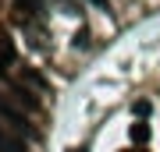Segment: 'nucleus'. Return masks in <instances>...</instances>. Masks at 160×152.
<instances>
[{"mask_svg":"<svg viewBox=\"0 0 160 152\" xmlns=\"http://www.w3.org/2000/svg\"><path fill=\"white\" fill-rule=\"evenodd\" d=\"M39 14H43V0H14V21L22 28L32 25Z\"/></svg>","mask_w":160,"mask_h":152,"instance_id":"f257e3e1","label":"nucleus"},{"mask_svg":"<svg viewBox=\"0 0 160 152\" xmlns=\"http://www.w3.org/2000/svg\"><path fill=\"white\" fill-rule=\"evenodd\" d=\"M0 152H29V145L22 141V135H11L0 127Z\"/></svg>","mask_w":160,"mask_h":152,"instance_id":"f03ea898","label":"nucleus"},{"mask_svg":"<svg viewBox=\"0 0 160 152\" xmlns=\"http://www.w3.org/2000/svg\"><path fill=\"white\" fill-rule=\"evenodd\" d=\"M14 64V46H11V39L7 35H0V78L7 74V67Z\"/></svg>","mask_w":160,"mask_h":152,"instance_id":"7ed1b4c3","label":"nucleus"},{"mask_svg":"<svg viewBox=\"0 0 160 152\" xmlns=\"http://www.w3.org/2000/svg\"><path fill=\"white\" fill-rule=\"evenodd\" d=\"M22 78L29 81V85H32L36 92H46V89H50V85H46V78H43V74H36L32 67H22Z\"/></svg>","mask_w":160,"mask_h":152,"instance_id":"20e7f679","label":"nucleus"},{"mask_svg":"<svg viewBox=\"0 0 160 152\" xmlns=\"http://www.w3.org/2000/svg\"><path fill=\"white\" fill-rule=\"evenodd\" d=\"M132 141H139V145L149 141V124H142V120H139V124H132Z\"/></svg>","mask_w":160,"mask_h":152,"instance_id":"39448f33","label":"nucleus"},{"mask_svg":"<svg viewBox=\"0 0 160 152\" xmlns=\"http://www.w3.org/2000/svg\"><path fill=\"white\" fill-rule=\"evenodd\" d=\"M92 4H100V7H103V4H107V0H92Z\"/></svg>","mask_w":160,"mask_h":152,"instance_id":"423d86ee","label":"nucleus"},{"mask_svg":"<svg viewBox=\"0 0 160 152\" xmlns=\"http://www.w3.org/2000/svg\"><path fill=\"white\" fill-rule=\"evenodd\" d=\"M75 152H86V149H75Z\"/></svg>","mask_w":160,"mask_h":152,"instance_id":"0eeeda50","label":"nucleus"}]
</instances>
